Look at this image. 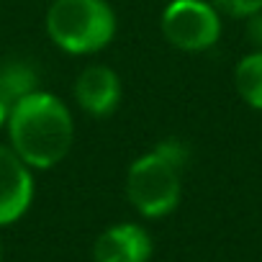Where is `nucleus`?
Returning <instances> with one entry per match:
<instances>
[{
  "instance_id": "f257e3e1",
  "label": "nucleus",
  "mask_w": 262,
  "mask_h": 262,
  "mask_svg": "<svg viewBox=\"0 0 262 262\" xmlns=\"http://www.w3.org/2000/svg\"><path fill=\"white\" fill-rule=\"evenodd\" d=\"M11 149L29 165L49 170L59 165L75 139V126L67 105L52 93H31L8 113Z\"/></svg>"
},
{
  "instance_id": "f03ea898",
  "label": "nucleus",
  "mask_w": 262,
  "mask_h": 262,
  "mask_svg": "<svg viewBox=\"0 0 262 262\" xmlns=\"http://www.w3.org/2000/svg\"><path fill=\"white\" fill-rule=\"evenodd\" d=\"M188 147L178 139L160 142L152 152L134 160L126 175V195L142 216L160 219L175 211L183 193Z\"/></svg>"
},
{
  "instance_id": "7ed1b4c3",
  "label": "nucleus",
  "mask_w": 262,
  "mask_h": 262,
  "mask_svg": "<svg viewBox=\"0 0 262 262\" xmlns=\"http://www.w3.org/2000/svg\"><path fill=\"white\" fill-rule=\"evenodd\" d=\"M47 34L70 54H93L111 44L116 16L105 0H54L47 11Z\"/></svg>"
},
{
  "instance_id": "20e7f679",
  "label": "nucleus",
  "mask_w": 262,
  "mask_h": 262,
  "mask_svg": "<svg viewBox=\"0 0 262 262\" xmlns=\"http://www.w3.org/2000/svg\"><path fill=\"white\" fill-rule=\"evenodd\" d=\"M162 34L183 52H203L219 41L221 18L206 0H172L162 13Z\"/></svg>"
},
{
  "instance_id": "39448f33",
  "label": "nucleus",
  "mask_w": 262,
  "mask_h": 262,
  "mask_svg": "<svg viewBox=\"0 0 262 262\" xmlns=\"http://www.w3.org/2000/svg\"><path fill=\"white\" fill-rule=\"evenodd\" d=\"M34 198V178L29 165L11 149L0 144V226L18 221Z\"/></svg>"
},
{
  "instance_id": "423d86ee",
  "label": "nucleus",
  "mask_w": 262,
  "mask_h": 262,
  "mask_svg": "<svg viewBox=\"0 0 262 262\" xmlns=\"http://www.w3.org/2000/svg\"><path fill=\"white\" fill-rule=\"evenodd\" d=\"M152 239L139 224H116L93 244L95 262H149Z\"/></svg>"
},
{
  "instance_id": "0eeeda50",
  "label": "nucleus",
  "mask_w": 262,
  "mask_h": 262,
  "mask_svg": "<svg viewBox=\"0 0 262 262\" xmlns=\"http://www.w3.org/2000/svg\"><path fill=\"white\" fill-rule=\"evenodd\" d=\"M75 100L90 116H108L118 108L121 100V80L105 64L85 67L75 80Z\"/></svg>"
},
{
  "instance_id": "6e6552de",
  "label": "nucleus",
  "mask_w": 262,
  "mask_h": 262,
  "mask_svg": "<svg viewBox=\"0 0 262 262\" xmlns=\"http://www.w3.org/2000/svg\"><path fill=\"white\" fill-rule=\"evenodd\" d=\"M36 93V70L26 62H3L0 64V100L13 108L26 95Z\"/></svg>"
},
{
  "instance_id": "1a4fd4ad",
  "label": "nucleus",
  "mask_w": 262,
  "mask_h": 262,
  "mask_svg": "<svg viewBox=\"0 0 262 262\" xmlns=\"http://www.w3.org/2000/svg\"><path fill=\"white\" fill-rule=\"evenodd\" d=\"M234 82L244 103L262 111V52H252L236 64Z\"/></svg>"
},
{
  "instance_id": "9d476101",
  "label": "nucleus",
  "mask_w": 262,
  "mask_h": 262,
  "mask_svg": "<svg viewBox=\"0 0 262 262\" xmlns=\"http://www.w3.org/2000/svg\"><path fill=\"white\" fill-rule=\"evenodd\" d=\"M211 6L231 18H249L262 11V0H211Z\"/></svg>"
},
{
  "instance_id": "9b49d317",
  "label": "nucleus",
  "mask_w": 262,
  "mask_h": 262,
  "mask_svg": "<svg viewBox=\"0 0 262 262\" xmlns=\"http://www.w3.org/2000/svg\"><path fill=\"white\" fill-rule=\"evenodd\" d=\"M244 34H247V41L254 47V52H262V11L247 18Z\"/></svg>"
},
{
  "instance_id": "f8f14e48",
  "label": "nucleus",
  "mask_w": 262,
  "mask_h": 262,
  "mask_svg": "<svg viewBox=\"0 0 262 262\" xmlns=\"http://www.w3.org/2000/svg\"><path fill=\"white\" fill-rule=\"evenodd\" d=\"M8 113H11V108H8L3 100H0V126H6V123H8Z\"/></svg>"
}]
</instances>
